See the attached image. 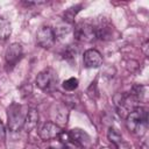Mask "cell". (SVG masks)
<instances>
[{
	"mask_svg": "<svg viewBox=\"0 0 149 149\" xmlns=\"http://www.w3.org/2000/svg\"><path fill=\"white\" fill-rule=\"evenodd\" d=\"M127 128L137 136H143L148 129V112L143 107H137L126 116Z\"/></svg>",
	"mask_w": 149,
	"mask_h": 149,
	"instance_id": "cell-1",
	"label": "cell"
},
{
	"mask_svg": "<svg viewBox=\"0 0 149 149\" xmlns=\"http://www.w3.org/2000/svg\"><path fill=\"white\" fill-rule=\"evenodd\" d=\"M28 107L13 102L7 108V118H8V128L12 132H17L24 126L26 116L28 113Z\"/></svg>",
	"mask_w": 149,
	"mask_h": 149,
	"instance_id": "cell-2",
	"label": "cell"
},
{
	"mask_svg": "<svg viewBox=\"0 0 149 149\" xmlns=\"http://www.w3.org/2000/svg\"><path fill=\"white\" fill-rule=\"evenodd\" d=\"M94 29L97 33V38L104 41L116 40L120 36V33L116 30V28L105 19H102L97 26H94Z\"/></svg>",
	"mask_w": 149,
	"mask_h": 149,
	"instance_id": "cell-3",
	"label": "cell"
},
{
	"mask_svg": "<svg viewBox=\"0 0 149 149\" xmlns=\"http://www.w3.org/2000/svg\"><path fill=\"white\" fill-rule=\"evenodd\" d=\"M74 37L76 40L80 42H86L91 43L97 38V33L94 29V26L86 23V22H80L74 28Z\"/></svg>",
	"mask_w": 149,
	"mask_h": 149,
	"instance_id": "cell-4",
	"label": "cell"
},
{
	"mask_svg": "<svg viewBox=\"0 0 149 149\" xmlns=\"http://www.w3.org/2000/svg\"><path fill=\"white\" fill-rule=\"evenodd\" d=\"M55 40H56L55 33H54V29L51 27L43 26L37 30L36 42L41 48H44V49L51 48L55 43Z\"/></svg>",
	"mask_w": 149,
	"mask_h": 149,
	"instance_id": "cell-5",
	"label": "cell"
},
{
	"mask_svg": "<svg viewBox=\"0 0 149 149\" xmlns=\"http://www.w3.org/2000/svg\"><path fill=\"white\" fill-rule=\"evenodd\" d=\"M36 85L37 87H40L41 90H49L55 81H57V77H56V73L52 69L48 68L43 71H41L37 77H36Z\"/></svg>",
	"mask_w": 149,
	"mask_h": 149,
	"instance_id": "cell-6",
	"label": "cell"
},
{
	"mask_svg": "<svg viewBox=\"0 0 149 149\" xmlns=\"http://www.w3.org/2000/svg\"><path fill=\"white\" fill-rule=\"evenodd\" d=\"M22 55H23V49H22V45L19 44V43H12L6 52H5V61H6V64L10 68L15 66L16 63L22 58Z\"/></svg>",
	"mask_w": 149,
	"mask_h": 149,
	"instance_id": "cell-7",
	"label": "cell"
},
{
	"mask_svg": "<svg viewBox=\"0 0 149 149\" xmlns=\"http://www.w3.org/2000/svg\"><path fill=\"white\" fill-rule=\"evenodd\" d=\"M83 63L87 69H97L102 64V56L95 49H87L84 52Z\"/></svg>",
	"mask_w": 149,
	"mask_h": 149,
	"instance_id": "cell-8",
	"label": "cell"
},
{
	"mask_svg": "<svg viewBox=\"0 0 149 149\" xmlns=\"http://www.w3.org/2000/svg\"><path fill=\"white\" fill-rule=\"evenodd\" d=\"M62 128L59 127V125H57L56 122H51L48 121L45 122L42 128L40 129V137L43 141H49L52 139H56L59 136V134L62 133Z\"/></svg>",
	"mask_w": 149,
	"mask_h": 149,
	"instance_id": "cell-9",
	"label": "cell"
},
{
	"mask_svg": "<svg viewBox=\"0 0 149 149\" xmlns=\"http://www.w3.org/2000/svg\"><path fill=\"white\" fill-rule=\"evenodd\" d=\"M69 134H70L71 140L74 141L77 144H79L83 149L88 148V147L91 146V137H90V135H88L86 132H84L83 129L74 128V129H72Z\"/></svg>",
	"mask_w": 149,
	"mask_h": 149,
	"instance_id": "cell-10",
	"label": "cell"
},
{
	"mask_svg": "<svg viewBox=\"0 0 149 149\" xmlns=\"http://www.w3.org/2000/svg\"><path fill=\"white\" fill-rule=\"evenodd\" d=\"M37 125H38V113L35 108H29L23 128L26 129V132H31L37 127Z\"/></svg>",
	"mask_w": 149,
	"mask_h": 149,
	"instance_id": "cell-11",
	"label": "cell"
},
{
	"mask_svg": "<svg viewBox=\"0 0 149 149\" xmlns=\"http://www.w3.org/2000/svg\"><path fill=\"white\" fill-rule=\"evenodd\" d=\"M81 7H83V6H81L80 3H78V5H74V6H71L70 8H68V9L63 13V20H64V22H66V23H69V24H72L73 21H74L76 15L80 12Z\"/></svg>",
	"mask_w": 149,
	"mask_h": 149,
	"instance_id": "cell-12",
	"label": "cell"
},
{
	"mask_svg": "<svg viewBox=\"0 0 149 149\" xmlns=\"http://www.w3.org/2000/svg\"><path fill=\"white\" fill-rule=\"evenodd\" d=\"M10 33H12V26L9 21L6 17L0 16V38L1 40L8 38Z\"/></svg>",
	"mask_w": 149,
	"mask_h": 149,
	"instance_id": "cell-13",
	"label": "cell"
},
{
	"mask_svg": "<svg viewBox=\"0 0 149 149\" xmlns=\"http://www.w3.org/2000/svg\"><path fill=\"white\" fill-rule=\"evenodd\" d=\"M107 137H108V140H109L113 144H115V146H119V144L122 142V137H121L120 133H119L118 130H115L114 128H109V129H108Z\"/></svg>",
	"mask_w": 149,
	"mask_h": 149,
	"instance_id": "cell-14",
	"label": "cell"
},
{
	"mask_svg": "<svg viewBox=\"0 0 149 149\" xmlns=\"http://www.w3.org/2000/svg\"><path fill=\"white\" fill-rule=\"evenodd\" d=\"M62 86L65 91H74L78 87V79L74 78V77H71V78L64 80Z\"/></svg>",
	"mask_w": 149,
	"mask_h": 149,
	"instance_id": "cell-15",
	"label": "cell"
},
{
	"mask_svg": "<svg viewBox=\"0 0 149 149\" xmlns=\"http://www.w3.org/2000/svg\"><path fill=\"white\" fill-rule=\"evenodd\" d=\"M78 52V48L77 45H73V44H70L66 47L65 51H64V58L66 59H70V58H74Z\"/></svg>",
	"mask_w": 149,
	"mask_h": 149,
	"instance_id": "cell-16",
	"label": "cell"
},
{
	"mask_svg": "<svg viewBox=\"0 0 149 149\" xmlns=\"http://www.w3.org/2000/svg\"><path fill=\"white\" fill-rule=\"evenodd\" d=\"M54 33H55V37L63 38L64 36H66V35L70 33V28L64 27V26H59V27H57V28L54 30Z\"/></svg>",
	"mask_w": 149,
	"mask_h": 149,
	"instance_id": "cell-17",
	"label": "cell"
},
{
	"mask_svg": "<svg viewBox=\"0 0 149 149\" xmlns=\"http://www.w3.org/2000/svg\"><path fill=\"white\" fill-rule=\"evenodd\" d=\"M70 135V134H69ZM64 149H83L79 144H77L74 141H72V140H70V141H68L66 143H64Z\"/></svg>",
	"mask_w": 149,
	"mask_h": 149,
	"instance_id": "cell-18",
	"label": "cell"
},
{
	"mask_svg": "<svg viewBox=\"0 0 149 149\" xmlns=\"http://www.w3.org/2000/svg\"><path fill=\"white\" fill-rule=\"evenodd\" d=\"M6 137V130H5V126L0 120V140H3Z\"/></svg>",
	"mask_w": 149,
	"mask_h": 149,
	"instance_id": "cell-19",
	"label": "cell"
},
{
	"mask_svg": "<svg viewBox=\"0 0 149 149\" xmlns=\"http://www.w3.org/2000/svg\"><path fill=\"white\" fill-rule=\"evenodd\" d=\"M147 48H148V41H146V43H144L143 47H142V50L144 51L146 55H148V50H147Z\"/></svg>",
	"mask_w": 149,
	"mask_h": 149,
	"instance_id": "cell-20",
	"label": "cell"
},
{
	"mask_svg": "<svg viewBox=\"0 0 149 149\" xmlns=\"http://www.w3.org/2000/svg\"><path fill=\"white\" fill-rule=\"evenodd\" d=\"M142 149H148V147H147V143H143V144H142Z\"/></svg>",
	"mask_w": 149,
	"mask_h": 149,
	"instance_id": "cell-21",
	"label": "cell"
},
{
	"mask_svg": "<svg viewBox=\"0 0 149 149\" xmlns=\"http://www.w3.org/2000/svg\"><path fill=\"white\" fill-rule=\"evenodd\" d=\"M101 149H109L108 147H104V148H101Z\"/></svg>",
	"mask_w": 149,
	"mask_h": 149,
	"instance_id": "cell-22",
	"label": "cell"
}]
</instances>
